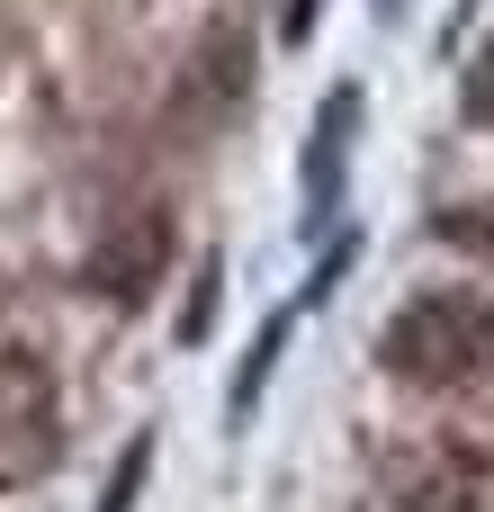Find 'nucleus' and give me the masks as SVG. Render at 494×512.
Listing matches in <instances>:
<instances>
[{
	"label": "nucleus",
	"mask_w": 494,
	"mask_h": 512,
	"mask_svg": "<svg viewBox=\"0 0 494 512\" xmlns=\"http://www.w3.org/2000/svg\"><path fill=\"white\" fill-rule=\"evenodd\" d=\"M378 360L405 387H468V378H486L494 369V297H477V288H414L387 315Z\"/></svg>",
	"instance_id": "obj_1"
},
{
	"label": "nucleus",
	"mask_w": 494,
	"mask_h": 512,
	"mask_svg": "<svg viewBox=\"0 0 494 512\" xmlns=\"http://www.w3.org/2000/svg\"><path fill=\"white\" fill-rule=\"evenodd\" d=\"M162 261H171V216H162V207H126V216L90 243L81 279H90L108 306H144L153 279H162Z\"/></svg>",
	"instance_id": "obj_2"
},
{
	"label": "nucleus",
	"mask_w": 494,
	"mask_h": 512,
	"mask_svg": "<svg viewBox=\"0 0 494 512\" xmlns=\"http://www.w3.org/2000/svg\"><path fill=\"white\" fill-rule=\"evenodd\" d=\"M351 126H360V81H333V90H324V117H315V135H306V216H315V225H324V207L342 198Z\"/></svg>",
	"instance_id": "obj_3"
},
{
	"label": "nucleus",
	"mask_w": 494,
	"mask_h": 512,
	"mask_svg": "<svg viewBox=\"0 0 494 512\" xmlns=\"http://www.w3.org/2000/svg\"><path fill=\"white\" fill-rule=\"evenodd\" d=\"M468 117H477V126H494V45L477 54V72H468Z\"/></svg>",
	"instance_id": "obj_4"
},
{
	"label": "nucleus",
	"mask_w": 494,
	"mask_h": 512,
	"mask_svg": "<svg viewBox=\"0 0 494 512\" xmlns=\"http://www.w3.org/2000/svg\"><path fill=\"white\" fill-rule=\"evenodd\" d=\"M135 486H144V441L126 450V468H117V486H108V504H99V512H126V495H135Z\"/></svg>",
	"instance_id": "obj_5"
},
{
	"label": "nucleus",
	"mask_w": 494,
	"mask_h": 512,
	"mask_svg": "<svg viewBox=\"0 0 494 512\" xmlns=\"http://www.w3.org/2000/svg\"><path fill=\"white\" fill-rule=\"evenodd\" d=\"M306 9H315V0H288V36H306Z\"/></svg>",
	"instance_id": "obj_6"
}]
</instances>
